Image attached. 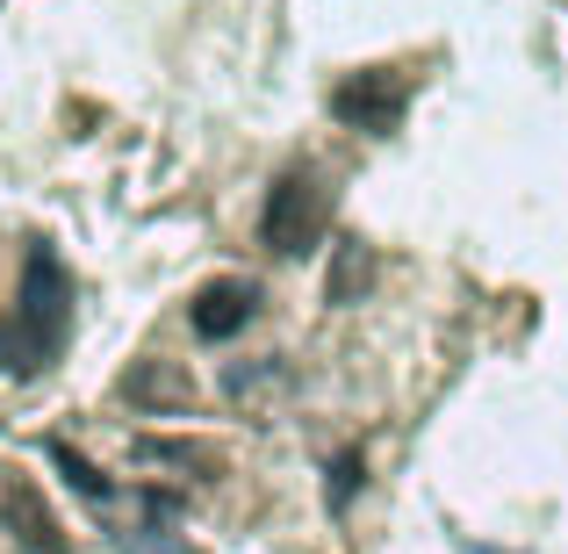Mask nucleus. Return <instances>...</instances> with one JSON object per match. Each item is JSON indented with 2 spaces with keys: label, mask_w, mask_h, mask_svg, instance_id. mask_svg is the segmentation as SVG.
Here are the masks:
<instances>
[{
  "label": "nucleus",
  "mask_w": 568,
  "mask_h": 554,
  "mask_svg": "<svg viewBox=\"0 0 568 554\" xmlns=\"http://www.w3.org/2000/svg\"><path fill=\"white\" fill-rule=\"evenodd\" d=\"M194 396V382L173 361H138L123 374V403H138V411H181Z\"/></svg>",
  "instance_id": "nucleus-6"
},
{
  "label": "nucleus",
  "mask_w": 568,
  "mask_h": 554,
  "mask_svg": "<svg viewBox=\"0 0 568 554\" xmlns=\"http://www.w3.org/2000/svg\"><path fill=\"white\" fill-rule=\"evenodd\" d=\"M194 332L202 339H231V332H245L252 318H260V289L252 281H209L202 295H194Z\"/></svg>",
  "instance_id": "nucleus-5"
},
{
  "label": "nucleus",
  "mask_w": 568,
  "mask_h": 554,
  "mask_svg": "<svg viewBox=\"0 0 568 554\" xmlns=\"http://www.w3.org/2000/svg\"><path fill=\"white\" fill-rule=\"evenodd\" d=\"M403 109H410V80H403L396 66L346 72V80L332 87V115L346 130H367V138H388V130L403 123Z\"/></svg>",
  "instance_id": "nucleus-3"
},
{
  "label": "nucleus",
  "mask_w": 568,
  "mask_h": 554,
  "mask_svg": "<svg viewBox=\"0 0 568 554\" xmlns=\"http://www.w3.org/2000/svg\"><path fill=\"white\" fill-rule=\"evenodd\" d=\"M375 281V252L367 245H338V274H332V303H361Z\"/></svg>",
  "instance_id": "nucleus-7"
},
{
  "label": "nucleus",
  "mask_w": 568,
  "mask_h": 554,
  "mask_svg": "<svg viewBox=\"0 0 568 554\" xmlns=\"http://www.w3.org/2000/svg\"><path fill=\"white\" fill-rule=\"evenodd\" d=\"M0 526H8L14 547H29V554H72V541L58 533L51 504H43V490L29 483V475H8V490H0Z\"/></svg>",
  "instance_id": "nucleus-4"
},
{
  "label": "nucleus",
  "mask_w": 568,
  "mask_h": 554,
  "mask_svg": "<svg viewBox=\"0 0 568 554\" xmlns=\"http://www.w3.org/2000/svg\"><path fill=\"white\" fill-rule=\"evenodd\" d=\"M324 231H332V194H324V181L317 173H281V181L266 188V216H260L266 252L303 260V252L324 245Z\"/></svg>",
  "instance_id": "nucleus-2"
},
{
  "label": "nucleus",
  "mask_w": 568,
  "mask_h": 554,
  "mask_svg": "<svg viewBox=\"0 0 568 554\" xmlns=\"http://www.w3.org/2000/svg\"><path fill=\"white\" fill-rule=\"evenodd\" d=\"M51 461H58V469H65V475H72V490H80V497H94V504H101V497H109V483H101V475H94V469H87V461H80V454H72V446H51Z\"/></svg>",
  "instance_id": "nucleus-8"
},
{
  "label": "nucleus",
  "mask_w": 568,
  "mask_h": 554,
  "mask_svg": "<svg viewBox=\"0 0 568 554\" xmlns=\"http://www.w3.org/2000/svg\"><path fill=\"white\" fill-rule=\"evenodd\" d=\"M72 332V274L51 245H29L22 260V289H14V310L0 318V367L8 374H43L65 353Z\"/></svg>",
  "instance_id": "nucleus-1"
}]
</instances>
